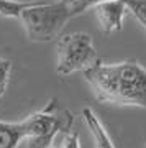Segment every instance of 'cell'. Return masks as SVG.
Returning <instances> with one entry per match:
<instances>
[{"instance_id":"1","label":"cell","mask_w":146,"mask_h":148,"mask_svg":"<svg viewBox=\"0 0 146 148\" xmlns=\"http://www.w3.org/2000/svg\"><path fill=\"white\" fill-rule=\"evenodd\" d=\"M82 74L94 97L102 104L146 109V68L140 63H104L99 59Z\"/></svg>"},{"instance_id":"2","label":"cell","mask_w":146,"mask_h":148,"mask_svg":"<svg viewBox=\"0 0 146 148\" xmlns=\"http://www.w3.org/2000/svg\"><path fill=\"white\" fill-rule=\"evenodd\" d=\"M71 18L74 15L66 0H35L18 15L26 36L33 43L56 40Z\"/></svg>"},{"instance_id":"3","label":"cell","mask_w":146,"mask_h":148,"mask_svg":"<svg viewBox=\"0 0 146 148\" xmlns=\"http://www.w3.org/2000/svg\"><path fill=\"white\" fill-rule=\"evenodd\" d=\"M92 36L84 32L59 35L56 41V73L59 76H71L84 73L99 61Z\"/></svg>"},{"instance_id":"4","label":"cell","mask_w":146,"mask_h":148,"mask_svg":"<svg viewBox=\"0 0 146 148\" xmlns=\"http://www.w3.org/2000/svg\"><path fill=\"white\" fill-rule=\"evenodd\" d=\"M74 123V115L68 109L61 107L57 99H53L43 107L41 110L28 115L25 120H21L25 138L36 137V138H48L54 140L59 132L71 130Z\"/></svg>"},{"instance_id":"5","label":"cell","mask_w":146,"mask_h":148,"mask_svg":"<svg viewBox=\"0 0 146 148\" xmlns=\"http://www.w3.org/2000/svg\"><path fill=\"white\" fill-rule=\"evenodd\" d=\"M92 10L102 33L112 35L123 28V18L126 13V5L123 0H104L95 3Z\"/></svg>"},{"instance_id":"6","label":"cell","mask_w":146,"mask_h":148,"mask_svg":"<svg viewBox=\"0 0 146 148\" xmlns=\"http://www.w3.org/2000/svg\"><path fill=\"white\" fill-rule=\"evenodd\" d=\"M82 119H84V122H85L87 128H89L92 138H94L95 148H115L113 140H112V137L108 135L105 125L102 123L99 115H97L90 107H84L82 109Z\"/></svg>"},{"instance_id":"7","label":"cell","mask_w":146,"mask_h":148,"mask_svg":"<svg viewBox=\"0 0 146 148\" xmlns=\"http://www.w3.org/2000/svg\"><path fill=\"white\" fill-rule=\"evenodd\" d=\"M21 140H25V130L21 122L0 120V148H18Z\"/></svg>"},{"instance_id":"8","label":"cell","mask_w":146,"mask_h":148,"mask_svg":"<svg viewBox=\"0 0 146 148\" xmlns=\"http://www.w3.org/2000/svg\"><path fill=\"white\" fill-rule=\"evenodd\" d=\"M48 148H81V142H79V133L71 130L66 132H59L57 137H54Z\"/></svg>"},{"instance_id":"9","label":"cell","mask_w":146,"mask_h":148,"mask_svg":"<svg viewBox=\"0 0 146 148\" xmlns=\"http://www.w3.org/2000/svg\"><path fill=\"white\" fill-rule=\"evenodd\" d=\"M35 0H26V2H21V0H0V16H7V18H16L18 20V15L20 12L25 8V7L31 5Z\"/></svg>"},{"instance_id":"10","label":"cell","mask_w":146,"mask_h":148,"mask_svg":"<svg viewBox=\"0 0 146 148\" xmlns=\"http://www.w3.org/2000/svg\"><path fill=\"white\" fill-rule=\"evenodd\" d=\"M126 12H130L146 32V0H123Z\"/></svg>"},{"instance_id":"11","label":"cell","mask_w":146,"mask_h":148,"mask_svg":"<svg viewBox=\"0 0 146 148\" xmlns=\"http://www.w3.org/2000/svg\"><path fill=\"white\" fill-rule=\"evenodd\" d=\"M10 74H12V63L8 59L0 58V97L5 94L7 87H8Z\"/></svg>"},{"instance_id":"12","label":"cell","mask_w":146,"mask_h":148,"mask_svg":"<svg viewBox=\"0 0 146 148\" xmlns=\"http://www.w3.org/2000/svg\"><path fill=\"white\" fill-rule=\"evenodd\" d=\"M99 2H104V0H66V3L69 5V8H71L74 16H77V15H81L82 12L92 8V7H94L95 3H99Z\"/></svg>"},{"instance_id":"13","label":"cell","mask_w":146,"mask_h":148,"mask_svg":"<svg viewBox=\"0 0 146 148\" xmlns=\"http://www.w3.org/2000/svg\"><path fill=\"white\" fill-rule=\"evenodd\" d=\"M145 148H146V145H145Z\"/></svg>"}]
</instances>
